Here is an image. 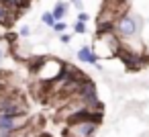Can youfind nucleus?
<instances>
[{
	"instance_id": "f257e3e1",
	"label": "nucleus",
	"mask_w": 149,
	"mask_h": 137,
	"mask_svg": "<svg viewBox=\"0 0 149 137\" xmlns=\"http://www.w3.org/2000/svg\"><path fill=\"white\" fill-rule=\"evenodd\" d=\"M141 29H143V19L139 15H133V13H125L116 19L114 23V33L123 39V41H131V39H137L141 35Z\"/></svg>"
},
{
	"instance_id": "f03ea898",
	"label": "nucleus",
	"mask_w": 149,
	"mask_h": 137,
	"mask_svg": "<svg viewBox=\"0 0 149 137\" xmlns=\"http://www.w3.org/2000/svg\"><path fill=\"white\" fill-rule=\"evenodd\" d=\"M116 57H118L129 70H133V72H137V70H141L145 64H149V57H147L143 51H137V49H133V47H127L125 41H123V45L118 47Z\"/></svg>"
},
{
	"instance_id": "7ed1b4c3",
	"label": "nucleus",
	"mask_w": 149,
	"mask_h": 137,
	"mask_svg": "<svg viewBox=\"0 0 149 137\" xmlns=\"http://www.w3.org/2000/svg\"><path fill=\"white\" fill-rule=\"evenodd\" d=\"M0 113L6 115H27V106L19 96H4L0 94Z\"/></svg>"
},
{
	"instance_id": "20e7f679",
	"label": "nucleus",
	"mask_w": 149,
	"mask_h": 137,
	"mask_svg": "<svg viewBox=\"0 0 149 137\" xmlns=\"http://www.w3.org/2000/svg\"><path fill=\"white\" fill-rule=\"evenodd\" d=\"M96 129H98V123H94V121H78V123L68 125L70 137H94Z\"/></svg>"
},
{
	"instance_id": "39448f33",
	"label": "nucleus",
	"mask_w": 149,
	"mask_h": 137,
	"mask_svg": "<svg viewBox=\"0 0 149 137\" xmlns=\"http://www.w3.org/2000/svg\"><path fill=\"white\" fill-rule=\"evenodd\" d=\"M27 125L25 115H6L0 113V131H21Z\"/></svg>"
},
{
	"instance_id": "423d86ee",
	"label": "nucleus",
	"mask_w": 149,
	"mask_h": 137,
	"mask_svg": "<svg viewBox=\"0 0 149 137\" xmlns=\"http://www.w3.org/2000/svg\"><path fill=\"white\" fill-rule=\"evenodd\" d=\"M76 55H78V59H80L82 64L98 66V55H96V51H94L90 45H84V47H80V49L76 51Z\"/></svg>"
},
{
	"instance_id": "0eeeda50",
	"label": "nucleus",
	"mask_w": 149,
	"mask_h": 137,
	"mask_svg": "<svg viewBox=\"0 0 149 137\" xmlns=\"http://www.w3.org/2000/svg\"><path fill=\"white\" fill-rule=\"evenodd\" d=\"M10 6H6L4 2H2V0H0V25H8L10 21H15L13 19V15H10Z\"/></svg>"
},
{
	"instance_id": "6e6552de",
	"label": "nucleus",
	"mask_w": 149,
	"mask_h": 137,
	"mask_svg": "<svg viewBox=\"0 0 149 137\" xmlns=\"http://www.w3.org/2000/svg\"><path fill=\"white\" fill-rule=\"evenodd\" d=\"M53 17H55V21H61L65 15H68V2H65V0H59V2L53 6Z\"/></svg>"
},
{
	"instance_id": "1a4fd4ad",
	"label": "nucleus",
	"mask_w": 149,
	"mask_h": 137,
	"mask_svg": "<svg viewBox=\"0 0 149 137\" xmlns=\"http://www.w3.org/2000/svg\"><path fill=\"white\" fill-rule=\"evenodd\" d=\"M41 23L47 25V27H53V25H55V17H53V13H43V15H41Z\"/></svg>"
},
{
	"instance_id": "9d476101",
	"label": "nucleus",
	"mask_w": 149,
	"mask_h": 137,
	"mask_svg": "<svg viewBox=\"0 0 149 137\" xmlns=\"http://www.w3.org/2000/svg\"><path fill=\"white\" fill-rule=\"evenodd\" d=\"M74 31H76L78 35H84V33H86V23H82V21H76V25H74Z\"/></svg>"
},
{
	"instance_id": "9b49d317",
	"label": "nucleus",
	"mask_w": 149,
	"mask_h": 137,
	"mask_svg": "<svg viewBox=\"0 0 149 137\" xmlns=\"http://www.w3.org/2000/svg\"><path fill=\"white\" fill-rule=\"evenodd\" d=\"M65 27H68V25H65L63 21H55V25H53L51 29H53L55 33H63V31H65Z\"/></svg>"
},
{
	"instance_id": "f8f14e48",
	"label": "nucleus",
	"mask_w": 149,
	"mask_h": 137,
	"mask_svg": "<svg viewBox=\"0 0 149 137\" xmlns=\"http://www.w3.org/2000/svg\"><path fill=\"white\" fill-rule=\"evenodd\" d=\"M29 35H31V27H29V25H23V27H21V31H19V37L27 39Z\"/></svg>"
},
{
	"instance_id": "ddd939ff",
	"label": "nucleus",
	"mask_w": 149,
	"mask_h": 137,
	"mask_svg": "<svg viewBox=\"0 0 149 137\" xmlns=\"http://www.w3.org/2000/svg\"><path fill=\"white\" fill-rule=\"evenodd\" d=\"M88 13H84V10H80V15H78V21H82V23H88Z\"/></svg>"
},
{
	"instance_id": "4468645a",
	"label": "nucleus",
	"mask_w": 149,
	"mask_h": 137,
	"mask_svg": "<svg viewBox=\"0 0 149 137\" xmlns=\"http://www.w3.org/2000/svg\"><path fill=\"white\" fill-rule=\"evenodd\" d=\"M4 57H6V47H4L2 43H0V64L4 62Z\"/></svg>"
},
{
	"instance_id": "2eb2a0df",
	"label": "nucleus",
	"mask_w": 149,
	"mask_h": 137,
	"mask_svg": "<svg viewBox=\"0 0 149 137\" xmlns=\"http://www.w3.org/2000/svg\"><path fill=\"white\" fill-rule=\"evenodd\" d=\"M59 39H61V43H70V41H72V35H65V33H61V35H59Z\"/></svg>"
}]
</instances>
